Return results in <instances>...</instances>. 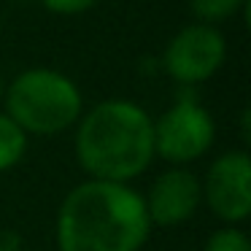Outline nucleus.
<instances>
[{
    "mask_svg": "<svg viewBox=\"0 0 251 251\" xmlns=\"http://www.w3.org/2000/svg\"><path fill=\"white\" fill-rule=\"evenodd\" d=\"M146 202L114 181H87L68 192L57 213L60 251H138L149 238Z\"/></svg>",
    "mask_w": 251,
    "mask_h": 251,
    "instance_id": "obj_1",
    "label": "nucleus"
},
{
    "mask_svg": "<svg viewBox=\"0 0 251 251\" xmlns=\"http://www.w3.org/2000/svg\"><path fill=\"white\" fill-rule=\"evenodd\" d=\"M76 157L92 178L127 184L154 157V122L130 100H105L78 125Z\"/></svg>",
    "mask_w": 251,
    "mask_h": 251,
    "instance_id": "obj_2",
    "label": "nucleus"
},
{
    "mask_svg": "<svg viewBox=\"0 0 251 251\" xmlns=\"http://www.w3.org/2000/svg\"><path fill=\"white\" fill-rule=\"evenodd\" d=\"M6 114L35 135L62 132L81 116V92L68 76L49 68L19 73L3 95Z\"/></svg>",
    "mask_w": 251,
    "mask_h": 251,
    "instance_id": "obj_3",
    "label": "nucleus"
},
{
    "mask_svg": "<svg viewBox=\"0 0 251 251\" xmlns=\"http://www.w3.org/2000/svg\"><path fill=\"white\" fill-rule=\"evenodd\" d=\"M213 135L211 114L195 100H178L154 122V154L173 165L192 162L211 149Z\"/></svg>",
    "mask_w": 251,
    "mask_h": 251,
    "instance_id": "obj_4",
    "label": "nucleus"
},
{
    "mask_svg": "<svg viewBox=\"0 0 251 251\" xmlns=\"http://www.w3.org/2000/svg\"><path fill=\"white\" fill-rule=\"evenodd\" d=\"M227 57L224 35L211 25H189L165 49V71L178 84H200L222 68Z\"/></svg>",
    "mask_w": 251,
    "mask_h": 251,
    "instance_id": "obj_5",
    "label": "nucleus"
},
{
    "mask_svg": "<svg viewBox=\"0 0 251 251\" xmlns=\"http://www.w3.org/2000/svg\"><path fill=\"white\" fill-rule=\"evenodd\" d=\"M211 211L227 224H238L251 213V159L246 151H227L208 168L202 186Z\"/></svg>",
    "mask_w": 251,
    "mask_h": 251,
    "instance_id": "obj_6",
    "label": "nucleus"
},
{
    "mask_svg": "<svg viewBox=\"0 0 251 251\" xmlns=\"http://www.w3.org/2000/svg\"><path fill=\"white\" fill-rule=\"evenodd\" d=\"M202 200V186L195 178V173L184 168L165 170L149 189L146 213L149 222L159 224V227H176V224L186 222L195 216L197 205Z\"/></svg>",
    "mask_w": 251,
    "mask_h": 251,
    "instance_id": "obj_7",
    "label": "nucleus"
},
{
    "mask_svg": "<svg viewBox=\"0 0 251 251\" xmlns=\"http://www.w3.org/2000/svg\"><path fill=\"white\" fill-rule=\"evenodd\" d=\"M27 151V132L8 114H0V173L19 162Z\"/></svg>",
    "mask_w": 251,
    "mask_h": 251,
    "instance_id": "obj_8",
    "label": "nucleus"
},
{
    "mask_svg": "<svg viewBox=\"0 0 251 251\" xmlns=\"http://www.w3.org/2000/svg\"><path fill=\"white\" fill-rule=\"evenodd\" d=\"M249 6V0H189V8L202 25L211 22H222L229 19L240 11V8Z\"/></svg>",
    "mask_w": 251,
    "mask_h": 251,
    "instance_id": "obj_9",
    "label": "nucleus"
},
{
    "mask_svg": "<svg viewBox=\"0 0 251 251\" xmlns=\"http://www.w3.org/2000/svg\"><path fill=\"white\" fill-rule=\"evenodd\" d=\"M205 251H251V243L238 227H224L208 238Z\"/></svg>",
    "mask_w": 251,
    "mask_h": 251,
    "instance_id": "obj_10",
    "label": "nucleus"
},
{
    "mask_svg": "<svg viewBox=\"0 0 251 251\" xmlns=\"http://www.w3.org/2000/svg\"><path fill=\"white\" fill-rule=\"evenodd\" d=\"M51 14H81V11H89V8L98 3V0H41Z\"/></svg>",
    "mask_w": 251,
    "mask_h": 251,
    "instance_id": "obj_11",
    "label": "nucleus"
},
{
    "mask_svg": "<svg viewBox=\"0 0 251 251\" xmlns=\"http://www.w3.org/2000/svg\"><path fill=\"white\" fill-rule=\"evenodd\" d=\"M0 251H22V240L14 232H0Z\"/></svg>",
    "mask_w": 251,
    "mask_h": 251,
    "instance_id": "obj_12",
    "label": "nucleus"
},
{
    "mask_svg": "<svg viewBox=\"0 0 251 251\" xmlns=\"http://www.w3.org/2000/svg\"><path fill=\"white\" fill-rule=\"evenodd\" d=\"M3 95H6V84H3V78H0V100H3Z\"/></svg>",
    "mask_w": 251,
    "mask_h": 251,
    "instance_id": "obj_13",
    "label": "nucleus"
}]
</instances>
